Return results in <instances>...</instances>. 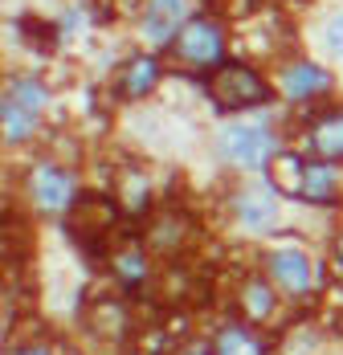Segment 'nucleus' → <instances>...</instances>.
Returning <instances> with one entry per match:
<instances>
[{
  "label": "nucleus",
  "mask_w": 343,
  "mask_h": 355,
  "mask_svg": "<svg viewBox=\"0 0 343 355\" xmlns=\"http://www.w3.org/2000/svg\"><path fill=\"white\" fill-rule=\"evenodd\" d=\"M270 188L299 196L307 205H335L340 200V184L331 164L310 159V155H294V151H278L270 164Z\"/></svg>",
  "instance_id": "f257e3e1"
},
{
  "label": "nucleus",
  "mask_w": 343,
  "mask_h": 355,
  "mask_svg": "<svg viewBox=\"0 0 343 355\" xmlns=\"http://www.w3.org/2000/svg\"><path fill=\"white\" fill-rule=\"evenodd\" d=\"M205 90L212 98V107L233 114V110H253V107H266L270 103V82L253 66L245 62H225L205 78Z\"/></svg>",
  "instance_id": "f03ea898"
},
{
  "label": "nucleus",
  "mask_w": 343,
  "mask_h": 355,
  "mask_svg": "<svg viewBox=\"0 0 343 355\" xmlns=\"http://www.w3.org/2000/svg\"><path fill=\"white\" fill-rule=\"evenodd\" d=\"M115 225H119V205L103 192H82L66 213V233L94 257L99 253L106 257V249L115 241Z\"/></svg>",
  "instance_id": "7ed1b4c3"
},
{
  "label": "nucleus",
  "mask_w": 343,
  "mask_h": 355,
  "mask_svg": "<svg viewBox=\"0 0 343 355\" xmlns=\"http://www.w3.org/2000/svg\"><path fill=\"white\" fill-rule=\"evenodd\" d=\"M172 58L184 66V70H196V73H212L217 66H225V29L217 17L208 12H196L180 37L172 41Z\"/></svg>",
  "instance_id": "20e7f679"
},
{
  "label": "nucleus",
  "mask_w": 343,
  "mask_h": 355,
  "mask_svg": "<svg viewBox=\"0 0 343 355\" xmlns=\"http://www.w3.org/2000/svg\"><path fill=\"white\" fill-rule=\"evenodd\" d=\"M217 147H221V155L229 164H237L245 172H262L278 155V139L266 123H229L217 135Z\"/></svg>",
  "instance_id": "39448f33"
},
{
  "label": "nucleus",
  "mask_w": 343,
  "mask_h": 355,
  "mask_svg": "<svg viewBox=\"0 0 343 355\" xmlns=\"http://www.w3.org/2000/svg\"><path fill=\"white\" fill-rule=\"evenodd\" d=\"M25 188H29L33 205L45 216L69 213V209H74V200H78V184H74V176H69L66 168L49 164V159H41L33 172H29V184H25Z\"/></svg>",
  "instance_id": "423d86ee"
},
{
  "label": "nucleus",
  "mask_w": 343,
  "mask_h": 355,
  "mask_svg": "<svg viewBox=\"0 0 343 355\" xmlns=\"http://www.w3.org/2000/svg\"><path fill=\"white\" fill-rule=\"evenodd\" d=\"M262 266H266V278H270L282 294H290V298H303V294H310V286H315V266H310V257L299 245L270 249V253L262 257Z\"/></svg>",
  "instance_id": "0eeeda50"
},
{
  "label": "nucleus",
  "mask_w": 343,
  "mask_h": 355,
  "mask_svg": "<svg viewBox=\"0 0 343 355\" xmlns=\"http://www.w3.org/2000/svg\"><path fill=\"white\" fill-rule=\"evenodd\" d=\"M106 270L123 290H139L151 282V257H147V241H139L135 233L115 237L106 249Z\"/></svg>",
  "instance_id": "6e6552de"
},
{
  "label": "nucleus",
  "mask_w": 343,
  "mask_h": 355,
  "mask_svg": "<svg viewBox=\"0 0 343 355\" xmlns=\"http://www.w3.org/2000/svg\"><path fill=\"white\" fill-rule=\"evenodd\" d=\"M188 21H192V17H188V0H147L139 33H143L147 45L164 49V45H172V41L180 37V29H184Z\"/></svg>",
  "instance_id": "1a4fd4ad"
},
{
  "label": "nucleus",
  "mask_w": 343,
  "mask_h": 355,
  "mask_svg": "<svg viewBox=\"0 0 343 355\" xmlns=\"http://www.w3.org/2000/svg\"><path fill=\"white\" fill-rule=\"evenodd\" d=\"M86 331L90 335H99L106 343H123L127 335H131V315H127V302L123 298H115V294H103V298H94L90 306H86Z\"/></svg>",
  "instance_id": "9d476101"
},
{
  "label": "nucleus",
  "mask_w": 343,
  "mask_h": 355,
  "mask_svg": "<svg viewBox=\"0 0 343 355\" xmlns=\"http://www.w3.org/2000/svg\"><path fill=\"white\" fill-rule=\"evenodd\" d=\"M233 216H237L245 229H253V233H266V229H274V225H278L274 188H266V184L237 188V192H233Z\"/></svg>",
  "instance_id": "9b49d317"
},
{
  "label": "nucleus",
  "mask_w": 343,
  "mask_h": 355,
  "mask_svg": "<svg viewBox=\"0 0 343 355\" xmlns=\"http://www.w3.org/2000/svg\"><path fill=\"white\" fill-rule=\"evenodd\" d=\"M278 90L290 103H310V98H323L331 90V73L315 62H290L278 78Z\"/></svg>",
  "instance_id": "f8f14e48"
},
{
  "label": "nucleus",
  "mask_w": 343,
  "mask_h": 355,
  "mask_svg": "<svg viewBox=\"0 0 343 355\" xmlns=\"http://www.w3.org/2000/svg\"><path fill=\"white\" fill-rule=\"evenodd\" d=\"M237 306L245 322H270L278 311V286L266 274H245L237 286Z\"/></svg>",
  "instance_id": "ddd939ff"
},
{
  "label": "nucleus",
  "mask_w": 343,
  "mask_h": 355,
  "mask_svg": "<svg viewBox=\"0 0 343 355\" xmlns=\"http://www.w3.org/2000/svg\"><path fill=\"white\" fill-rule=\"evenodd\" d=\"M188 237H192V216L176 213V209L156 213V220L147 225V245L156 253H164V257H176L180 249L188 245Z\"/></svg>",
  "instance_id": "4468645a"
},
{
  "label": "nucleus",
  "mask_w": 343,
  "mask_h": 355,
  "mask_svg": "<svg viewBox=\"0 0 343 355\" xmlns=\"http://www.w3.org/2000/svg\"><path fill=\"white\" fill-rule=\"evenodd\" d=\"M307 151L310 159L340 164L343 159V110H327L307 127Z\"/></svg>",
  "instance_id": "2eb2a0df"
},
{
  "label": "nucleus",
  "mask_w": 343,
  "mask_h": 355,
  "mask_svg": "<svg viewBox=\"0 0 343 355\" xmlns=\"http://www.w3.org/2000/svg\"><path fill=\"white\" fill-rule=\"evenodd\" d=\"M156 82H160V58L156 53H135V58L123 62V70L115 78V94L119 98H143V94L156 90Z\"/></svg>",
  "instance_id": "dca6fc26"
},
{
  "label": "nucleus",
  "mask_w": 343,
  "mask_h": 355,
  "mask_svg": "<svg viewBox=\"0 0 343 355\" xmlns=\"http://www.w3.org/2000/svg\"><path fill=\"white\" fill-rule=\"evenodd\" d=\"M212 355H266V343L249 322H221L212 335Z\"/></svg>",
  "instance_id": "f3484780"
},
{
  "label": "nucleus",
  "mask_w": 343,
  "mask_h": 355,
  "mask_svg": "<svg viewBox=\"0 0 343 355\" xmlns=\"http://www.w3.org/2000/svg\"><path fill=\"white\" fill-rule=\"evenodd\" d=\"M0 127H4V143H25L37 127V110L21 107L8 94H0Z\"/></svg>",
  "instance_id": "a211bd4d"
},
{
  "label": "nucleus",
  "mask_w": 343,
  "mask_h": 355,
  "mask_svg": "<svg viewBox=\"0 0 343 355\" xmlns=\"http://www.w3.org/2000/svg\"><path fill=\"white\" fill-rule=\"evenodd\" d=\"M323 45H327L335 58H343V12H335V17L327 21V29H323Z\"/></svg>",
  "instance_id": "6ab92c4d"
},
{
  "label": "nucleus",
  "mask_w": 343,
  "mask_h": 355,
  "mask_svg": "<svg viewBox=\"0 0 343 355\" xmlns=\"http://www.w3.org/2000/svg\"><path fill=\"white\" fill-rule=\"evenodd\" d=\"M4 355H53L45 343H21V347H8Z\"/></svg>",
  "instance_id": "aec40b11"
},
{
  "label": "nucleus",
  "mask_w": 343,
  "mask_h": 355,
  "mask_svg": "<svg viewBox=\"0 0 343 355\" xmlns=\"http://www.w3.org/2000/svg\"><path fill=\"white\" fill-rule=\"evenodd\" d=\"M172 355H212V347H180V352H172Z\"/></svg>",
  "instance_id": "412c9836"
},
{
  "label": "nucleus",
  "mask_w": 343,
  "mask_h": 355,
  "mask_svg": "<svg viewBox=\"0 0 343 355\" xmlns=\"http://www.w3.org/2000/svg\"><path fill=\"white\" fill-rule=\"evenodd\" d=\"M335 261H340V266H343V237H340V241H335Z\"/></svg>",
  "instance_id": "4be33fe9"
}]
</instances>
